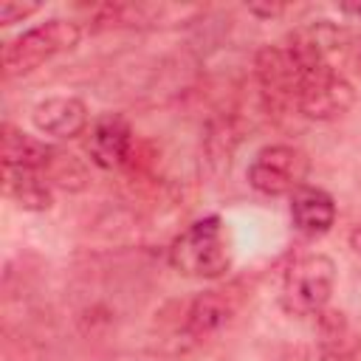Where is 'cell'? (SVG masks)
<instances>
[{
    "label": "cell",
    "mask_w": 361,
    "mask_h": 361,
    "mask_svg": "<svg viewBox=\"0 0 361 361\" xmlns=\"http://www.w3.org/2000/svg\"><path fill=\"white\" fill-rule=\"evenodd\" d=\"M248 11L251 14H262V17H276V14H282L285 11V6H248Z\"/></svg>",
    "instance_id": "16"
},
{
    "label": "cell",
    "mask_w": 361,
    "mask_h": 361,
    "mask_svg": "<svg viewBox=\"0 0 361 361\" xmlns=\"http://www.w3.org/2000/svg\"><path fill=\"white\" fill-rule=\"evenodd\" d=\"M39 11V3H17V0H3L0 3V23L3 25H11V23H20L31 14Z\"/></svg>",
    "instance_id": "14"
},
{
    "label": "cell",
    "mask_w": 361,
    "mask_h": 361,
    "mask_svg": "<svg viewBox=\"0 0 361 361\" xmlns=\"http://www.w3.org/2000/svg\"><path fill=\"white\" fill-rule=\"evenodd\" d=\"M338 11H341V14H350V17H355V20H361V3H341Z\"/></svg>",
    "instance_id": "17"
},
{
    "label": "cell",
    "mask_w": 361,
    "mask_h": 361,
    "mask_svg": "<svg viewBox=\"0 0 361 361\" xmlns=\"http://www.w3.org/2000/svg\"><path fill=\"white\" fill-rule=\"evenodd\" d=\"M299 65H302V82H299V96H296V113L310 121L341 118L355 102L353 82L338 71V65H330V62L299 59Z\"/></svg>",
    "instance_id": "4"
},
{
    "label": "cell",
    "mask_w": 361,
    "mask_h": 361,
    "mask_svg": "<svg viewBox=\"0 0 361 361\" xmlns=\"http://www.w3.org/2000/svg\"><path fill=\"white\" fill-rule=\"evenodd\" d=\"M85 149L99 169H121L133 161L135 133L133 124L121 113H104L90 124Z\"/></svg>",
    "instance_id": "8"
},
{
    "label": "cell",
    "mask_w": 361,
    "mask_h": 361,
    "mask_svg": "<svg viewBox=\"0 0 361 361\" xmlns=\"http://www.w3.org/2000/svg\"><path fill=\"white\" fill-rule=\"evenodd\" d=\"M307 172H310V158L305 149L293 144H268L254 155L245 178L254 192L268 197H282L302 189Z\"/></svg>",
    "instance_id": "7"
},
{
    "label": "cell",
    "mask_w": 361,
    "mask_h": 361,
    "mask_svg": "<svg viewBox=\"0 0 361 361\" xmlns=\"http://www.w3.org/2000/svg\"><path fill=\"white\" fill-rule=\"evenodd\" d=\"M3 192L25 212H45L54 203L48 180L28 169H3Z\"/></svg>",
    "instance_id": "13"
},
{
    "label": "cell",
    "mask_w": 361,
    "mask_h": 361,
    "mask_svg": "<svg viewBox=\"0 0 361 361\" xmlns=\"http://www.w3.org/2000/svg\"><path fill=\"white\" fill-rule=\"evenodd\" d=\"M175 11V6L164 3H102L90 8V20L96 28H141L164 23V17Z\"/></svg>",
    "instance_id": "12"
},
{
    "label": "cell",
    "mask_w": 361,
    "mask_h": 361,
    "mask_svg": "<svg viewBox=\"0 0 361 361\" xmlns=\"http://www.w3.org/2000/svg\"><path fill=\"white\" fill-rule=\"evenodd\" d=\"M347 59H350V65L355 68V73L361 76V37H355V39L350 42V51H347Z\"/></svg>",
    "instance_id": "15"
},
{
    "label": "cell",
    "mask_w": 361,
    "mask_h": 361,
    "mask_svg": "<svg viewBox=\"0 0 361 361\" xmlns=\"http://www.w3.org/2000/svg\"><path fill=\"white\" fill-rule=\"evenodd\" d=\"M31 121L42 135L68 141L87 130L90 113L79 96H48L31 107Z\"/></svg>",
    "instance_id": "9"
},
{
    "label": "cell",
    "mask_w": 361,
    "mask_h": 361,
    "mask_svg": "<svg viewBox=\"0 0 361 361\" xmlns=\"http://www.w3.org/2000/svg\"><path fill=\"white\" fill-rule=\"evenodd\" d=\"M336 290V262L327 254L310 251L296 257L279 282V305L288 316H319L327 310Z\"/></svg>",
    "instance_id": "2"
},
{
    "label": "cell",
    "mask_w": 361,
    "mask_h": 361,
    "mask_svg": "<svg viewBox=\"0 0 361 361\" xmlns=\"http://www.w3.org/2000/svg\"><path fill=\"white\" fill-rule=\"evenodd\" d=\"M248 302V288L243 282H223L200 290L183 310L180 336L189 344H203L234 324Z\"/></svg>",
    "instance_id": "5"
},
{
    "label": "cell",
    "mask_w": 361,
    "mask_h": 361,
    "mask_svg": "<svg viewBox=\"0 0 361 361\" xmlns=\"http://www.w3.org/2000/svg\"><path fill=\"white\" fill-rule=\"evenodd\" d=\"M254 79L259 87V99L268 113L285 116L296 113V96H299V82H302V65L293 56V51L279 42V45H265L254 56Z\"/></svg>",
    "instance_id": "6"
},
{
    "label": "cell",
    "mask_w": 361,
    "mask_h": 361,
    "mask_svg": "<svg viewBox=\"0 0 361 361\" xmlns=\"http://www.w3.org/2000/svg\"><path fill=\"white\" fill-rule=\"evenodd\" d=\"M169 265L192 279H220L231 268V245L217 214L189 223L169 245Z\"/></svg>",
    "instance_id": "1"
},
{
    "label": "cell",
    "mask_w": 361,
    "mask_h": 361,
    "mask_svg": "<svg viewBox=\"0 0 361 361\" xmlns=\"http://www.w3.org/2000/svg\"><path fill=\"white\" fill-rule=\"evenodd\" d=\"M290 220L302 237H324L336 226V200L322 186L305 183L290 195Z\"/></svg>",
    "instance_id": "11"
},
{
    "label": "cell",
    "mask_w": 361,
    "mask_h": 361,
    "mask_svg": "<svg viewBox=\"0 0 361 361\" xmlns=\"http://www.w3.org/2000/svg\"><path fill=\"white\" fill-rule=\"evenodd\" d=\"M316 355L319 361H361V330L341 310H322L316 316Z\"/></svg>",
    "instance_id": "10"
},
{
    "label": "cell",
    "mask_w": 361,
    "mask_h": 361,
    "mask_svg": "<svg viewBox=\"0 0 361 361\" xmlns=\"http://www.w3.org/2000/svg\"><path fill=\"white\" fill-rule=\"evenodd\" d=\"M350 248L355 254H361V223H355V228L350 231Z\"/></svg>",
    "instance_id": "18"
},
{
    "label": "cell",
    "mask_w": 361,
    "mask_h": 361,
    "mask_svg": "<svg viewBox=\"0 0 361 361\" xmlns=\"http://www.w3.org/2000/svg\"><path fill=\"white\" fill-rule=\"evenodd\" d=\"M82 39V25L76 20L65 17H51L23 34H17L11 42L3 48V76H25L45 62H51L59 54H68L79 45Z\"/></svg>",
    "instance_id": "3"
}]
</instances>
